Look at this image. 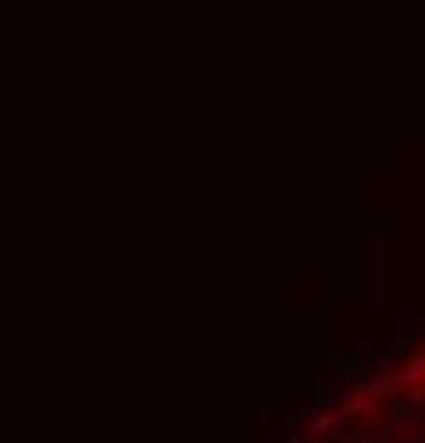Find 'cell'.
I'll use <instances>...</instances> for the list:
<instances>
[{
  "label": "cell",
  "mask_w": 425,
  "mask_h": 443,
  "mask_svg": "<svg viewBox=\"0 0 425 443\" xmlns=\"http://www.w3.org/2000/svg\"><path fill=\"white\" fill-rule=\"evenodd\" d=\"M378 405H383V401H378V396L362 384V388H353V392L340 401V418H362V422H374V418H378Z\"/></svg>",
  "instance_id": "6da1fadb"
},
{
  "label": "cell",
  "mask_w": 425,
  "mask_h": 443,
  "mask_svg": "<svg viewBox=\"0 0 425 443\" xmlns=\"http://www.w3.org/2000/svg\"><path fill=\"white\" fill-rule=\"evenodd\" d=\"M366 388H370L383 405H392V401H400V392H404V375H396V371H378V375H370V380H366Z\"/></svg>",
  "instance_id": "7a4b0ae2"
},
{
  "label": "cell",
  "mask_w": 425,
  "mask_h": 443,
  "mask_svg": "<svg viewBox=\"0 0 425 443\" xmlns=\"http://www.w3.org/2000/svg\"><path fill=\"white\" fill-rule=\"evenodd\" d=\"M344 418H340V409H336V414H319V418H310L306 426H302V435L306 439H319V435H332V426H340Z\"/></svg>",
  "instance_id": "3957f363"
},
{
  "label": "cell",
  "mask_w": 425,
  "mask_h": 443,
  "mask_svg": "<svg viewBox=\"0 0 425 443\" xmlns=\"http://www.w3.org/2000/svg\"><path fill=\"white\" fill-rule=\"evenodd\" d=\"M370 350H374V346H370V341H366V337H349V341H344V358H349L353 367H366V358H370Z\"/></svg>",
  "instance_id": "277c9868"
},
{
  "label": "cell",
  "mask_w": 425,
  "mask_h": 443,
  "mask_svg": "<svg viewBox=\"0 0 425 443\" xmlns=\"http://www.w3.org/2000/svg\"><path fill=\"white\" fill-rule=\"evenodd\" d=\"M421 435H425V426H417V422H396L392 426V439L396 443H421Z\"/></svg>",
  "instance_id": "5b68a950"
},
{
  "label": "cell",
  "mask_w": 425,
  "mask_h": 443,
  "mask_svg": "<svg viewBox=\"0 0 425 443\" xmlns=\"http://www.w3.org/2000/svg\"><path fill=\"white\" fill-rule=\"evenodd\" d=\"M400 375H404V380H425V354H412Z\"/></svg>",
  "instance_id": "8992f818"
},
{
  "label": "cell",
  "mask_w": 425,
  "mask_h": 443,
  "mask_svg": "<svg viewBox=\"0 0 425 443\" xmlns=\"http://www.w3.org/2000/svg\"><path fill=\"white\" fill-rule=\"evenodd\" d=\"M272 422H281L276 409H260V426H272Z\"/></svg>",
  "instance_id": "52a82bcc"
},
{
  "label": "cell",
  "mask_w": 425,
  "mask_h": 443,
  "mask_svg": "<svg viewBox=\"0 0 425 443\" xmlns=\"http://www.w3.org/2000/svg\"><path fill=\"white\" fill-rule=\"evenodd\" d=\"M336 443H358V439H336Z\"/></svg>",
  "instance_id": "ba28073f"
}]
</instances>
